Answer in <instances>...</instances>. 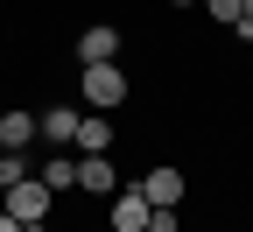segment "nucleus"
<instances>
[{
  "mask_svg": "<svg viewBox=\"0 0 253 232\" xmlns=\"http://www.w3.org/2000/svg\"><path fill=\"white\" fill-rule=\"evenodd\" d=\"M204 7H211L218 21H225V28H239V14H246V0H204Z\"/></svg>",
  "mask_w": 253,
  "mask_h": 232,
  "instance_id": "nucleus-11",
  "label": "nucleus"
},
{
  "mask_svg": "<svg viewBox=\"0 0 253 232\" xmlns=\"http://www.w3.org/2000/svg\"><path fill=\"white\" fill-rule=\"evenodd\" d=\"M148 232H183V218H176V204H162V211H155V218H148Z\"/></svg>",
  "mask_w": 253,
  "mask_h": 232,
  "instance_id": "nucleus-12",
  "label": "nucleus"
},
{
  "mask_svg": "<svg viewBox=\"0 0 253 232\" xmlns=\"http://www.w3.org/2000/svg\"><path fill=\"white\" fill-rule=\"evenodd\" d=\"M84 106H126V71L120 63H84Z\"/></svg>",
  "mask_w": 253,
  "mask_h": 232,
  "instance_id": "nucleus-2",
  "label": "nucleus"
},
{
  "mask_svg": "<svg viewBox=\"0 0 253 232\" xmlns=\"http://www.w3.org/2000/svg\"><path fill=\"white\" fill-rule=\"evenodd\" d=\"M0 197H7L0 211H14L21 225H42V218H49V197H56V190H49L42 176H14L7 190H0Z\"/></svg>",
  "mask_w": 253,
  "mask_h": 232,
  "instance_id": "nucleus-1",
  "label": "nucleus"
},
{
  "mask_svg": "<svg viewBox=\"0 0 253 232\" xmlns=\"http://www.w3.org/2000/svg\"><path fill=\"white\" fill-rule=\"evenodd\" d=\"M246 21H253V0H246Z\"/></svg>",
  "mask_w": 253,
  "mask_h": 232,
  "instance_id": "nucleus-15",
  "label": "nucleus"
},
{
  "mask_svg": "<svg viewBox=\"0 0 253 232\" xmlns=\"http://www.w3.org/2000/svg\"><path fill=\"white\" fill-rule=\"evenodd\" d=\"M21 232H42V225H21Z\"/></svg>",
  "mask_w": 253,
  "mask_h": 232,
  "instance_id": "nucleus-14",
  "label": "nucleus"
},
{
  "mask_svg": "<svg viewBox=\"0 0 253 232\" xmlns=\"http://www.w3.org/2000/svg\"><path fill=\"white\" fill-rule=\"evenodd\" d=\"M78 148H84V155H106V148H113V120L84 113V120H78Z\"/></svg>",
  "mask_w": 253,
  "mask_h": 232,
  "instance_id": "nucleus-9",
  "label": "nucleus"
},
{
  "mask_svg": "<svg viewBox=\"0 0 253 232\" xmlns=\"http://www.w3.org/2000/svg\"><path fill=\"white\" fill-rule=\"evenodd\" d=\"M36 134H42V120H36V113H0V141H7V148H28Z\"/></svg>",
  "mask_w": 253,
  "mask_h": 232,
  "instance_id": "nucleus-8",
  "label": "nucleus"
},
{
  "mask_svg": "<svg viewBox=\"0 0 253 232\" xmlns=\"http://www.w3.org/2000/svg\"><path fill=\"white\" fill-rule=\"evenodd\" d=\"M148 218H155V204H148V190H141V183L113 190V232H148Z\"/></svg>",
  "mask_w": 253,
  "mask_h": 232,
  "instance_id": "nucleus-3",
  "label": "nucleus"
},
{
  "mask_svg": "<svg viewBox=\"0 0 253 232\" xmlns=\"http://www.w3.org/2000/svg\"><path fill=\"white\" fill-rule=\"evenodd\" d=\"M0 155H7V141H0Z\"/></svg>",
  "mask_w": 253,
  "mask_h": 232,
  "instance_id": "nucleus-17",
  "label": "nucleus"
},
{
  "mask_svg": "<svg viewBox=\"0 0 253 232\" xmlns=\"http://www.w3.org/2000/svg\"><path fill=\"white\" fill-rule=\"evenodd\" d=\"M120 56V28H84V36H78V63H113Z\"/></svg>",
  "mask_w": 253,
  "mask_h": 232,
  "instance_id": "nucleus-5",
  "label": "nucleus"
},
{
  "mask_svg": "<svg viewBox=\"0 0 253 232\" xmlns=\"http://www.w3.org/2000/svg\"><path fill=\"white\" fill-rule=\"evenodd\" d=\"M36 120H42V141L71 148V141H78V120H84V113H71V106H49V113H36Z\"/></svg>",
  "mask_w": 253,
  "mask_h": 232,
  "instance_id": "nucleus-7",
  "label": "nucleus"
},
{
  "mask_svg": "<svg viewBox=\"0 0 253 232\" xmlns=\"http://www.w3.org/2000/svg\"><path fill=\"white\" fill-rule=\"evenodd\" d=\"M42 183H49V190L63 197V190L78 183V162H71V155H56V162H42Z\"/></svg>",
  "mask_w": 253,
  "mask_h": 232,
  "instance_id": "nucleus-10",
  "label": "nucleus"
},
{
  "mask_svg": "<svg viewBox=\"0 0 253 232\" xmlns=\"http://www.w3.org/2000/svg\"><path fill=\"white\" fill-rule=\"evenodd\" d=\"M176 7H190V0H176Z\"/></svg>",
  "mask_w": 253,
  "mask_h": 232,
  "instance_id": "nucleus-16",
  "label": "nucleus"
},
{
  "mask_svg": "<svg viewBox=\"0 0 253 232\" xmlns=\"http://www.w3.org/2000/svg\"><path fill=\"white\" fill-rule=\"evenodd\" d=\"M78 190H91V197H113V190H120V169H113L106 155H84V162H78Z\"/></svg>",
  "mask_w": 253,
  "mask_h": 232,
  "instance_id": "nucleus-4",
  "label": "nucleus"
},
{
  "mask_svg": "<svg viewBox=\"0 0 253 232\" xmlns=\"http://www.w3.org/2000/svg\"><path fill=\"white\" fill-rule=\"evenodd\" d=\"M141 190H148V204H155V211H162V204H183V169H148Z\"/></svg>",
  "mask_w": 253,
  "mask_h": 232,
  "instance_id": "nucleus-6",
  "label": "nucleus"
},
{
  "mask_svg": "<svg viewBox=\"0 0 253 232\" xmlns=\"http://www.w3.org/2000/svg\"><path fill=\"white\" fill-rule=\"evenodd\" d=\"M0 232H21V218H14V211H0Z\"/></svg>",
  "mask_w": 253,
  "mask_h": 232,
  "instance_id": "nucleus-13",
  "label": "nucleus"
}]
</instances>
